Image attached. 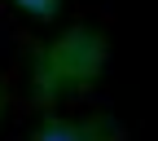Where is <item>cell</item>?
Returning a JSON list of instances; mask_svg holds the SVG:
<instances>
[{
  "mask_svg": "<svg viewBox=\"0 0 158 141\" xmlns=\"http://www.w3.org/2000/svg\"><path fill=\"white\" fill-rule=\"evenodd\" d=\"M106 31L97 27H70L53 44L31 49V97L35 106H57L66 97L88 93L106 66Z\"/></svg>",
  "mask_w": 158,
  "mask_h": 141,
  "instance_id": "cell-1",
  "label": "cell"
},
{
  "mask_svg": "<svg viewBox=\"0 0 158 141\" xmlns=\"http://www.w3.org/2000/svg\"><path fill=\"white\" fill-rule=\"evenodd\" d=\"M31 141H127V128L118 124L114 115L97 110L88 119H57V115H44L35 124Z\"/></svg>",
  "mask_w": 158,
  "mask_h": 141,
  "instance_id": "cell-2",
  "label": "cell"
},
{
  "mask_svg": "<svg viewBox=\"0 0 158 141\" xmlns=\"http://www.w3.org/2000/svg\"><path fill=\"white\" fill-rule=\"evenodd\" d=\"M22 13H31V18H40V22H53L57 18V9H62V0H13Z\"/></svg>",
  "mask_w": 158,
  "mask_h": 141,
  "instance_id": "cell-3",
  "label": "cell"
},
{
  "mask_svg": "<svg viewBox=\"0 0 158 141\" xmlns=\"http://www.w3.org/2000/svg\"><path fill=\"white\" fill-rule=\"evenodd\" d=\"M5 102H9V88H5V79H0V115H5Z\"/></svg>",
  "mask_w": 158,
  "mask_h": 141,
  "instance_id": "cell-4",
  "label": "cell"
}]
</instances>
